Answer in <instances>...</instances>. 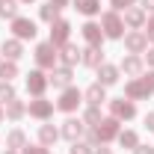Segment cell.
<instances>
[{"label":"cell","mask_w":154,"mask_h":154,"mask_svg":"<svg viewBox=\"0 0 154 154\" xmlns=\"http://www.w3.org/2000/svg\"><path fill=\"white\" fill-rule=\"evenodd\" d=\"M45 89H48V77L42 74V71H30V74H27V92H30V95H36V98H42L45 95Z\"/></svg>","instance_id":"obj_9"},{"label":"cell","mask_w":154,"mask_h":154,"mask_svg":"<svg viewBox=\"0 0 154 154\" xmlns=\"http://www.w3.org/2000/svg\"><path fill=\"white\" fill-rule=\"evenodd\" d=\"M134 154H154V148H151V145H136Z\"/></svg>","instance_id":"obj_37"},{"label":"cell","mask_w":154,"mask_h":154,"mask_svg":"<svg viewBox=\"0 0 154 154\" xmlns=\"http://www.w3.org/2000/svg\"><path fill=\"white\" fill-rule=\"evenodd\" d=\"M95 154H113V151H110V148H98Z\"/></svg>","instance_id":"obj_41"},{"label":"cell","mask_w":154,"mask_h":154,"mask_svg":"<svg viewBox=\"0 0 154 154\" xmlns=\"http://www.w3.org/2000/svg\"><path fill=\"white\" fill-rule=\"evenodd\" d=\"M0 122H3V110H0Z\"/></svg>","instance_id":"obj_45"},{"label":"cell","mask_w":154,"mask_h":154,"mask_svg":"<svg viewBox=\"0 0 154 154\" xmlns=\"http://www.w3.org/2000/svg\"><path fill=\"white\" fill-rule=\"evenodd\" d=\"M145 38L154 42V18H148V24H145Z\"/></svg>","instance_id":"obj_35"},{"label":"cell","mask_w":154,"mask_h":154,"mask_svg":"<svg viewBox=\"0 0 154 154\" xmlns=\"http://www.w3.org/2000/svg\"><path fill=\"white\" fill-rule=\"evenodd\" d=\"M74 9L80 15H98L101 12V0H74Z\"/></svg>","instance_id":"obj_22"},{"label":"cell","mask_w":154,"mask_h":154,"mask_svg":"<svg viewBox=\"0 0 154 154\" xmlns=\"http://www.w3.org/2000/svg\"><path fill=\"white\" fill-rule=\"evenodd\" d=\"M83 38L89 42V45H98L101 48V38H104V30H101V24H95V21H89V24H83Z\"/></svg>","instance_id":"obj_16"},{"label":"cell","mask_w":154,"mask_h":154,"mask_svg":"<svg viewBox=\"0 0 154 154\" xmlns=\"http://www.w3.org/2000/svg\"><path fill=\"white\" fill-rule=\"evenodd\" d=\"M21 3H36V0H21Z\"/></svg>","instance_id":"obj_44"},{"label":"cell","mask_w":154,"mask_h":154,"mask_svg":"<svg viewBox=\"0 0 154 154\" xmlns=\"http://www.w3.org/2000/svg\"><path fill=\"white\" fill-rule=\"evenodd\" d=\"M80 62L89 65V68H98V65H104V51H101L98 45H89V48L80 54Z\"/></svg>","instance_id":"obj_12"},{"label":"cell","mask_w":154,"mask_h":154,"mask_svg":"<svg viewBox=\"0 0 154 154\" xmlns=\"http://www.w3.org/2000/svg\"><path fill=\"white\" fill-rule=\"evenodd\" d=\"M148 95H151V89L142 83V77H136L125 86V98H131V101H139V98H148Z\"/></svg>","instance_id":"obj_11"},{"label":"cell","mask_w":154,"mask_h":154,"mask_svg":"<svg viewBox=\"0 0 154 154\" xmlns=\"http://www.w3.org/2000/svg\"><path fill=\"white\" fill-rule=\"evenodd\" d=\"M38 139H42V145H54L59 139V131L54 125H42V128H38Z\"/></svg>","instance_id":"obj_24"},{"label":"cell","mask_w":154,"mask_h":154,"mask_svg":"<svg viewBox=\"0 0 154 154\" xmlns=\"http://www.w3.org/2000/svg\"><path fill=\"white\" fill-rule=\"evenodd\" d=\"M83 131H86V125H83L80 119H65L62 128H59V136H65L68 142H77V139L83 136Z\"/></svg>","instance_id":"obj_8"},{"label":"cell","mask_w":154,"mask_h":154,"mask_svg":"<svg viewBox=\"0 0 154 154\" xmlns=\"http://www.w3.org/2000/svg\"><path fill=\"white\" fill-rule=\"evenodd\" d=\"M83 119H86V125H101V107H89Z\"/></svg>","instance_id":"obj_31"},{"label":"cell","mask_w":154,"mask_h":154,"mask_svg":"<svg viewBox=\"0 0 154 154\" xmlns=\"http://www.w3.org/2000/svg\"><path fill=\"white\" fill-rule=\"evenodd\" d=\"M0 77L3 83H12V77H18V65L9 59V62H0Z\"/></svg>","instance_id":"obj_28"},{"label":"cell","mask_w":154,"mask_h":154,"mask_svg":"<svg viewBox=\"0 0 154 154\" xmlns=\"http://www.w3.org/2000/svg\"><path fill=\"white\" fill-rule=\"evenodd\" d=\"M125 24H128L131 30H139V27H145V12H142V9H136V6L125 9Z\"/></svg>","instance_id":"obj_18"},{"label":"cell","mask_w":154,"mask_h":154,"mask_svg":"<svg viewBox=\"0 0 154 154\" xmlns=\"http://www.w3.org/2000/svg\"><path fill=\"white\" fill-rule=\"evenodd\" d=\"M125 48H128V51H131V54H142V51H145V48H148V38H145V33H128V36H125Z\"/></svg>","instance_id":"obj_14"},{"label":"cell","mask_w":154,"mask_h":154,"mask_svg":"<svg viewBox=\"0 0 154 154\" xmlns=\"http://www.w3.org/2000/svg\"><path fill=\"white\" fill-rule=\"evenodd\" d=\"M145 128H148V131H154V113L145 116Z\"/></svg>","instance_id":"obj_38"},{"label":"cell","mask_w":154,"mask_h":154,"mask_svg":"<svg viewBox=\"0 0 154 154\" xmlns=\"http://www.w3.org/2000/svg\"><path fill=\"white\" fill-rule=\"evenodd\" d=\"M3 154H18V151H12V148H6V151H3Z\"/></svg>","instance_id":"obj_43"},{"label":"cell","mask_w":154,"mask_h":154,"mask_svg":"<svg viewBox=\"0 0 154 154\" xmlns=\"http://www.w3.org/2000/svg\"><path fill=\"white\" fill-rule=\"evenodd\" d=\"M54 74L48 77V83H54L57 89H65V86H71V68L68 65H59V68H51Z\"/></svg>","instance_id":"obj_13"},{"label":"cell","mask_w":154,"mask_h":154,"mask_svg":"<svg viewBox=\"0 0 154 154\" xmlns=\"http://www.w3.org/2000/svg\"><path fill=\"white\" fill-rule=\"evenodd\" d=\"M57 15H59V9L54 6V3H45V6L38 9V18L48 21V24H54V21H57Z\"/></svg>","instance_id":"obj_29"},{"label":"cell","mask_w":154,"mask_h":154,"mask_svg":"<svg viewBox=\"0 0 154 154\" xmlns=\"http://www.w3.org/2000/svg\"><path fill=\"white\" fill-rule=\"evenodd\" d=\"M15 98V89H12V83H0V104H9Z\"/></svg>","instance_id":"obj_30"},{"label":"cell","mask_w":154,"mask_h":154,"mask_svg":"<svg viewBox=\"0 0 154 154\" xmlns=\"http://www.w3.org/2000/svg\"><path fill=\"white\" fill-rule=\"evenodd\" d=\"M116 139H119V145H122V148H136V145H139V136H136L134 131H122Z\"/></svg>","instance_id":"obj_27"},{"label":"cell","mask_w":154,"mask_h":154,"mask_svg":"<svg viewBox=\"0 0 154 154\" xmlns=\"http://www.w3.org/2000/svg\"><path fill=\"white\" fill-rule=\"evenodd\" d=\"M142 83H145V86H148V89L154 92V71H148V74H142Z\"/></svg>","instance_id":"obj_36"},{"label":"cell","mask_w":154,"mask_h":154,"mask_svg":"<svg viewBox=\"0 0 154 154\" xmlns=\"http://www.w3.org/2000/svg\"><path fill=\"white\" fill-rule=\"evenodd\" d=\"M142 6H145V9H151V12H154V0H142Z\"/></svg>","instance_id":"obj_40"},{"label":"cell","mask_w":154,"mask_h":154,"mask_svg":"<svg viewBox=\"0 0 154 154\" xmlns=\"http://www.w3.org/2000/svg\"><path fill=\"white\" fill-rule=\"evenodd\" d=\"M59 51H62V54H59V59H62V65H68V68H71V65H74L77 59H80V54H83V51H80L77 45H71V42H65V45H62Z\"/></svg>","instance_id":"obj_17"},{"label":"cell","mask_w":154,"mask_h":154,"mask_svg":"<svg viewBox=\"0 0 154 154\" xmlns=\"http://www.w3.org/2000/svg\"><path fill=\"white\" fill-rule=\"evenodd\" d=\"M95 134H98V142L104 145V142H110V139H116V136L122 134L119 131V119H101V125H95Z\"/></svg>","instance_id":"obj_4"},{"label":"cell","mask_w":154,"mask_h":154,"mask_svg":"<svg viewBox=\"0 0 154 154\" xmlns=\"http://www.w3.org/2000/svg\"><path fill=\"white\" fill-rule=\"evenodd\" d=\"M0 18H18V0H0Z\"/></svg>","instance_id":"obj_25"},{"label":"cell","mask_w":154,"mask_h":154,"mask_svg":"<svg viewBox=\"0 0 154 154\" xmlns=\"http://www.w3.org/2000/svg\"><path fill=\"white\" fill-rule=\"evenodd\" d=\"M51 3H54L57 9H62V6H68V0H51Z\"/></svg>","instance_id":"obj_39"},{"label":"cell","mask_w":154,"mask_h":154,"mask_svg":"<svg viewBox=\"0 0 154 154\" xmlns=\"http://www.w3.org/2000/svg\"><path fill=\"white\" fill-rule=\"evenodd\" d=\"M148 62H151V65H154V48H151V51H148Z\"/></svg>","instance_id":"obj_42"},{"label":"cell","mask_w":154,"mask_h":154,"mask_svg":"<svg viewBox=\"0 0 154 154\" xmlns=\"http://www.w3.org/2000/svg\"><path fill=\"white\" fill-rule=\"evenodd\" d=\"M71 154H95L89 142H71Z\"/></svg>","instance_id":"obj_32"},{"label":"cell","mask_w":154,"mask_h":154,"mask_svg":"<svg viewBox=\"0 0 154 154\" xmlns=\"http://www.w3.org/2000/svg\"><path fill=\"white\" fill-rule=\"evenodd\" d=\"M12 33H15V38H36V21H30V18H12Z\"/></svg>","instance_id":"obj_7"},{"label":"cell","mask_w":154,"mask_h":154,"mask_svg":"<svg viewBox=\"0 0 154 154\" xmlns=\"http://www.w3.org/2000/svg\"><path fill=\"white\" fill-rule=\"evenodd\" d=\"M86 101H89V107H101V104L107 101V92H104V86H101V83H92V86L86 89Z\"/></svg>","instance_id":"obj_20"},{"label":"cell","mask_w":154,"mask_h":154,"mask_svg":"<svg viewBox=\"0 0 154 154\" xmlns=\"http://www.w3.org/2000/svg\"><path fill=\"white\" fill-rule=\"evenodd\" d=\"M27 110H30V116H36V119L45 122V119H51V116H54V101L36 98V101H30V107H27Z\"/></svg>","instance_id":"obj_10"},{"label":"cell","mask_w":154,"mask_h":154,"mask_svg":"<svg viewBox=\"0 0 154 154\" xmlns=\"http://www.w3.org/2000/svg\"><path fill=\"white\" fill-rule=\"evenodd\" d=\"M24 113H27V104H24V101H18V98H12V101L6 104V119L18 122V119H21Z\"/></svg>","instance_id":"obj_23"},{"label":"cell","mask_w":154,"mask_h":154,"mask_svg":"<svg viewBox=\"0 0 154 154\" xmlns=\"http://www.w3.org/2000/svg\"><path fill=\"white\" fill-rule=\"evenodd\" d=\"M122 71H125V74H131V77H139V74H142V59L136 57V54L125 57V59H122Z\"/></svg>","instance_id":"obj_21"},{"label":"cell","mask_w":154,"mask_h":154,"mask_svg":"<svg viewBox=\"0 0 154 154\" xmlns=\"http://www.w3.org/2000/svg\"><path fill=\"white\" fill-rule=\"evenodd\" d=\"M110 113H113V119H125V122H131L136 116V104L131 101V98H116V101H110Z\"/></svg>","instance_id":"obj_2"},{"label":"cell","mask_w":154,"mask_h":154,"mask_svg":"<svg viewBox=\"0 0 154 154\" xmlns=\"http://www.w3.org/2000/svg\"><path fill=\"white\" fill-rule=\"evenodd\" d=\"M24 154H51L48 145H24Z\"/></svg>","instance_id":"obj_33"},{"label":"cell","mask_w":154,"mask_h":154,"mask_svg":"<svg viewBox=\"0 0 154 154\" xmlns=\"http://www.w3.org/2000/svg\"><path fill=\"white\" fill-rule=\"evenodd\" d=\"M68 36H71V24H68V21L57 18L51 24V45H54V48H62V45L68 42Z\"/></svg>","instance_id":"obj_6"},{"label":"cell","mask_w":154,"mask_h":154,"mask_svg":"<svg viewBox=\"0 0 154 154\" xmlns=\"http://www.w3.org/2000/svg\"><path fill=\"white\" fill-rule=\"evenodd\" d=\"M3 54H6V59H21L24 57V45H21V38H6L3 42Z\"/></svg>","instance_id":"obj_19"},{"label":"cell","mask_w":154,"mask_h":154,"mask_svg":"<svg viewBox=\"0 0 154 154\" xmlns=\"http://www.w3.org/2000/svg\"><path fill=\"white\" fill-rule=\"evenodd\" d=\"M98 83L101 86H113V83H119V68L116 65H98Z\"/></svg>","instance_id":"obj_15"},{"label":"cell","mask_w":154,"mask_h":154,"mask_svg":"<svg viewBox=\"0 0 154 154\" xmlns=\"http://www.w3.org/2000/svg\"><path fill=\"white\" fill-rule=\"evenodd\" d=\"M134 3H136V0H110V6H113V9H131Z\"/></svg>","instance_id":"obj_34"},{"label":"cell","mask_w":154,"mask_h":154,"mask_svg":"<svg viewBox=\"0 0 154 154\" xmlns=\"http://www.w3.org/2000/svg\"><path fill=\"white\" fill-rule=\"evenodd\" d=\"M24 145H27L24 131H12V134L6 136V148H12V151H15V148H24Z\"/></svg>","instance_id":"obj_26"},{"label":"cell","mask_w":154,"mask_h":154,"mask_svg":"<svg viewBox=\"0 0 154 154\" xmlns=\"http://www.w3.org/2000/svg\"><path fill=\"white\" fill-rule=\"evenodd\" d=\"M36 65L38 68H54L57 65V48L51 42H42L36 48Z\"/></svg>","instance_id":"obj_5"},{"label":"cell","mask_w":154,"mask_h":154,"mask_svg":"<svg viewBox=\"0 0 154 154\" xmlns=\"http://www.w3.org/2000/svg\"><path fill=\"white\" fill-rule=\"evenodd\" d=\"M80 101H83L80 89L65 86V89H62V95H59V101H57V110H62V113H74L77 107H80Z\"/></svg>","instance_id":"obj_3"},{"label":"cell","mask_w":154,"mask_h":154,"mask_svg":"<svg viewBox=\"0 0 154 154\" xmlns=\"http://www.w3.org/2000/svg\"><path fill=\"white\" fill-rule=\"evenodd\" d=\"M101 30H104L107 38H122V33H125V21L119 18V12H104V15H101Z\"/></svg>","instance_id":"obj_1"}]
</instances>
